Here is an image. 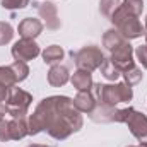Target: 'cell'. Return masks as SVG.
Instances as JSON below:
<instances>
[{
  "label": "cell",
  "instance_id": "6da1fadb",
  "mask_svg": "<svg viewBox=\"0 0 147 147\" xmlns=\"http://www.w3.org/2000/svg\"><path fill=\"white\" fill-rule=\"evenodd\" d=\"M84 125L80 111L69 96H50L39 101L34 113L28 118L29 135L46 132L55 140H65Z\"/></svg>",
  "mask_w": 147,
  "mask_h": 147
},
{
  "label": "cell",
  "instance_id": "7a4b0ae2",
  "mask_svg": "<svg viewBox=\"0 0 147 147\" xmlns=\"http://www.w3.org/2000/svg\"><path fill=\"white\" fill-rule=\"evenodd\" d=\"M110 21L115 24V29H118L120 34L125 38V39H128V41L130 39H137V38H140L142 34H146V29L140 24L139 17L134 16V14H130L128 10H125L121 5L111 16Z\"/></svg>",
  "mask_w": 147,
  "mask_h": 147
},
{
  "label": "cell",
  "instance_id": "3957f363",
  "mask_svg": "<svg viewBox=\"0 0 147 147\" xmlns=\"http://www.w3.org/2000/svg\"><path fill=\"white\" fill-rule=\"evenodd\" d=\"M134 108H116L105 103H98V106L89 113V118L96 123H125L132 115Z\"/></svg>",
  "mask_w": 147,
  "mask_h": 147
},
{
  "label": "cell",
  "instance_id": "277c9868",
  "mask_svg": "<svg viewBox=\"0 0 147 147\" xmlns=\"http://www.w3.org/2000/svg\"><path fill=\"white\" fill-rule=\"evenodd\" d=\"M134 98L132 86L125 82L118 84H101V94H99V103L116 106L120 103H128Z\"/></svg>",
  "mask_w": 147,
  "mask_h": 147
},
{
  "label": "cell",
  "instance_id": "5b68a950",
  "mask_svg": "<svg viewBox=\"0 0 147 147\" xmlns=\"http://www.w3.org/2000/svg\"><path fill=\"white\" fill-rule=\"evenodd\" d=\"M33 103V96L21 89V87H10L7 96V110L12 118H28V110Z\"/></svg>",
  "mask_w": 147,
  "mask_h": 147
},
{
  "label": "cell",
  "instance_id": "8992f818",
  "mask_svg": "<svg viewBox=\"0 0 147 147\" xmlns=\"http://www.w3.org/2000/svg\"><path fill=\"white\" fill-rule=\"evenodd\" d=\"M77 69L80 70H87L92 72L96 69H99L105 62V55L98 46H84L82 50H79L74 57Z\"/></svg>",
  "mask_w": 147,
  "mask_h": 147
},
{
  "label": "cell",
  "instance_id": "52a82bcc",
  "mask_svg": "<svg viewBox=\"0 0 147 147\" xmlns=\"http://www.w3.org/2000/svg\"><path fill=\"white\" fill-rule=\"evenodd\" d=\"M110 53L111 55H110L108 60H110L120 72H123V70L130 69L132 65H135L134 63V48L128 43V39H125L121 45H118L116 48H113Z\"/></svg>",
  "mask_w": 147,
  "mask_h": 147
},
{
  "label": "cell",
  "instance_id": "ba28073f",
  "mask_svg": "<svg viewBox=\"0 0 147 147\" xmlns=\"http://www.w3.org/2000/svg\"><path fill=\"white\" fill-rule=\"evenodd\" d=\"M14 60H19V62H29V60H34L38 55L41 53L39 50V45H38L34 39H19L14 43L12 50H10Z\"/></svg>",
  "mask_w": 147,
  "mask_h": 147
},
{
  "label": "cell",
  "instance_id": "9c48e42d",
  "mask_svg": "<svg viewBox=\"0 0 147 147\" xmlns=\"http://www.w3.org/2000/svg\"><path fill=\"white\" fill-rule=\"evenodd\" d=\"M125 123L128 125L130 134H132L139 142H147V116L142 111L134 110Z\"/></svg>",
  "mask_w": 147,
  "mask_h": 147
},
{
  "label": "cell",
  "instance_id": "30bf717a",
  "mask_svg": "<svg viewBox=\"0 0 147 147\" xmlns=\"http://www.w3.org/2000/svg\"><path fill=\"white\" fill-rule=\"evenodd\" d=\"M36 7H38V14H39V17L46 22V28H48L50 31H57V29H60L62 22H60V17H58L57 5H55L53 2L45 0V2H41V3H36Z\"/></svg>",
  "mask_w": 147,
  "mask_h": 147
},
{
  "label": "cell",
  "instance_id": "8fae6325",
  "mask_svg": "<svg viewBox=\"0 0 147 147\" xmlns=\"http://www.w3.org/2000/svg\"><path fill=\"white\" fill-rule=\"evenodd\" d=\"M17 31H19V36L24 39H36L43 33V22L34 17H26L19 22Z\"/></svg>",
  "mask_w": 147,
  "mask_h": 147
},
{
  "label": "cell",
  "instance_id": "7c38bea8",
  "mask_svg": "<svg viewBox=\"0 0 147 147\" xmlns=\"http://www.w3.org/2000/svg\"><path fill=\"white\" fill-rule=\"evenodd\" d=\"M74 106L77 108V111L89 115L91 111L98 106V101H96V98H94V94H92L91 89H87V91H79L77 96L74 98Z\"/></svg>",
  "mask_w": 147,
  "mask_h": 147
},
{
  "label": "cell",
  "instance_id": "4fadbf2b",
  "mask_svg": "<svg viewBox=\"0 0 147 147\" xmlns=\"http://www.w3.org/2000/svg\"><path fill=\"white\" fill-rule=\"evenodd\" d=\"M70 80V74L69 69L57 63V65H51V69L48 70V84L53 86V87H62L65 86L67 82Z\"/></svg>",
  "mask_w": 147,
  "mask_h": 147
},
{
  "label": "cell",
  "instance_id": "5bb4252c",
  "mask_svg": "<svg viewBox=\"0 0 147 147\" xmlns=\"http://www.w3.org/2000/svg\"><path fill=\"white\" fill-rule=\"evenodd\" d=\"M70 82H72V86L77 89V91H87V89H91V86L94 84V82H92V75H91V72L80 70V69H77V70L72 74Z\"/></svg>",
  "mask_w": 147,
  "mask_h": 147
},
{
  "label": "cell",
  "instance_id": "9a60e30c",
  "mask_svg": "<svg viewBox=\"0 0 147 147\" xmlns=\"http://www.w3.org/2000/svg\"><path fill=\"white\" fill-rule=\"evenodd\" d=\"M9 128H10V137L12 140H21L26 135H29L28 130V118H12L9 121Z\"/></svg>",
  "mask_w": 147,
  "mask_h": 147
},
{
  "label": "cell",
  "instance_id": "2e32d148",
  "mask_svg": "<svg viewBox=\"0 0 147 147\" xmlns=\"http://www.w3.org/2000/svg\"><path fill=\"white\" fill-rule=\"evenodd\" d=\"M41 55H43V62H45V63H48V65H57L60 60H63L65 51H63L62 46L51 45V46H48L46 50H43Z\"/></svg>",
  "mask_w": 147,
  "mask_h": 147
},
{
  "label": "cell",
  "instance_id": "e0dca14e",
  "mask_svg": "<svg viewBox=\"0 0 147 147\" xmlns=\"http://www.w3.org/2000/svg\"><path fill=\"white\" fill-rule=\"evenodd\" d=\"M123 41H125V38L120 34L118 29H108V31L105 33V36H103V46L111 51L113 48H116V46L121 45Z\"/></svg>",
  "mask_w": 147,
  "mask_h": 147
},
{
  "label": "cell",
  "instance_id": "ac0fdd59",
  "mask_svg": "<svg viewBox=\"0 0 147 147\" xmlns=\"http://www.w3.org/2000/svg\"><path fill=\"white\" fill-rule=\"evenodd\" d=\"M121 75H123V82L128 84V86H135V84H139V82L142 80V77H144L142 70H140L139 67H135V65H132L130 69L123 70Z\"/></svg>",
  "mask_w": 147,
  "mask_h": 147
},
{
  "label": "cell",
  "instance_id": "d6986e66",
  "mask_svg": "<svg viewBox=\"0 0 147 147\" xmlns=\"http://www.w3.org/2000/svg\"><path fill=\"white\" fill-rule=\"evenodd\" d=\"M17 84V77H16V74L12 70V67L10 65H7V67H0V86H5V87H14Z\"/></svg>",
  "mask_w": 147,
  "mask_h": 147
},
{
  "label": "cell",
  "instance_id": "ffe728a7",
  "mask_svg": "<svg viewBox=\"0 0 147 147\" xmlns=\"http://www.w3.org/2000/svg\"><path fill=\"white\" fill-rule=\"evenodd\" d=\"M99 69H101L103 77H105V79H108V80H113V82H115L116 79H120V75H121V72H120L113 63H111L110 60H106V58H105V62H103V65H101Z\"/></svg>",
  "mask_w": 147,
  "mask_h": 147
},
{
  "label": "cell",
  "instance_id": "44dd1931",
  "mask_svg": "<svg viewBox=\"0 0 147 147\" xmlns=\"http://www.w3.org/2000/svg\"><path fill=\"white\" fill-rule=\"evenodd\" d=\"M120 5H121L120 0H101V2H99V10H101V14H103L105 17L111 19V16L118 10Z\"/></svg>",
  "mask_w": 147,
  "mask_h": 147
},
{
  "label": "cell",
  "instance_id": "7402d4cb",
  "mask_svg": "<svg viewBox=\"0 0 147 147\" xmlns=\"http://www.w3.org/2000/svg\"><path fill=\"white\" fill-rule=\"evenodd\" d=\"M10 67H12V70H14V74H16V77H17V82H22V80H26V79H28V75H29L28 62L14 60V63H12Z\"/></svg>",
  "mask_w": 147,
  "mask_h": 147
},
{
  "label": "cell",
  "instance_id": "603a6c76",
  "mask_svg": "<svg viewBox=\"0 0 147 147\" xmlns=\"http://www.w3.org/2000/svg\"><path fill=\"white\" fill-rule=\"evenodd\" d=\"M14 38V28L9 22L0 21V46H5L7 43H10Z\"/></svg>",
  "mask_w": 147,
  "mask_h": 147
},
{
  "label": "cell",
  "instance_id": "cb8c5ba5",
  "mask_svg": "<svg viewBox=\"0 0 147 147\" xmlns=\"http://www.w3.org/2000/svg\"><path fill=\"white\" fill-rule=\"evenodd\" d=\"M121 7L125 10H128L130 14H134V16L139 17L142 14V10H144V2L142 0H123Z\"/></svg>",
  "mask_w": 147,
  "mask_h": 147
},
{
  "label": "cell",
  "instance_id": "d4e9b609",
  "mask_svg": "<svg viewBox=\"0 0 147 147\" xmlns=\"http://www.w3.org/2000/svg\"><path fill=\"white\" fill-rule=\"evenodd\" d=\"M29 5V0H2V7L7 10H21Z\"/></svg>",
  "mask_w": 147,
  "mask_h": 147
},
{
  "label": "cell",
  "instance_id": "484cf974",
  "mask_svg": "<svg viewBox=\"0 0 147 147\" xmlns=\"http://www.w3.org/2000/svg\"><path fill=\"white\" fill-rule=\"evenodd\" d=\"M7 140H12V137H10L9 121L3 118V120H0V142H7Z\"/></svg>",
  "mask_w": 147,
  "mask_h": 147
},
{
  "label": "cell",
  "instance_id": "4316f807",
  "mask_svg": "<svg viewBox=\"0 0 147 147\" xmlns=\"http://www.w3.org/2000/svg\"><path fill=\"white\" fill-rule=\"evenodd\" d=\"M135 53V57H137V60L140 62V65L147 69V48L146 45H140V46H137V50L134 51Z\"/></svg>",
  "mask_w": 147,
  "mask_h": 147
},
{
  "label": "cell",
  "instance_id": "83f0119b",
  "mask_svg": "<svg viewBox=\"0 0 147 147\" xmlns=\"http://www.w3.org/2000/svg\"><path fill=\"white\" fill-rule=\"evenodd\" d=\"M7 96H9V87H5V86H0V103L7 101Z\"/></svg>",
  "mask_w": 147,
  "mask_h": 147
},
{
  "label": "cell",
  "instance_id": "f1b7e54d",
  "mask_svg": "<svg viewBox=\"0 0 147 147\" xmlns=\"http://www.w3.org/2000/svg\"><path fill=\"white\" fill-rule=\"evenodd\" d=\"M5 115H9V110H7V105L0 103V120H3V118H5Z\"/></svg>",
  "mask_w": 147,
  "mask_h": 147
},
{
  "label": "cell",
  "instance_id": "f546056e",
  "mask_svg": "<svg viewBox=\"0 0 147 147\" xmlns=\"http://www.w3.org/2000/svg\"><path fill=\"white\" fill-rule=\"evenodd\" d=\"M29 147H50V146H41V144H31Z\"/></svg>",
  "mask_w": 147,
  "mask_h": 147
},
{
  "label": "cell",
  "instance_id": "4dcf8cb0",
  "mask_svg": "<svg viewBox=\"0 0 147 147\" xmlns=\"http://www.w3.org/2000/svg\"><path fill=\"white\" fill-rule=\"evenodd\" d=\"M137 147H147V142H140V146H137Z\"/></svg>",
  "mask_w": 147,
  "mask_h": 147
},
{
  "label": "cell",
  "instance_id": "1f68e13d",
  "mask_svg": "<svg viewBox=\"0 0 147 147\" xmlns=\"http://www.w3.org/2000/svg\"><path fill=\"white\" fill-rule=\"evenodd\" d=\"M144 29H146V34H147V17H146V26H144Z\"/></svg>",
  "mask_w": 147,
  "mask_h": 147
},
{
  "label": "cell",
  "instance_id": "d6a6232c",
  "mask_svg": "<svg viewBox=\"0 0 147 147\" xmlns=\"http://www.w3.org/2000/svg\"><path fill=\"white\" fill-rule=\"evenodd\" d=\"M146 48H147V34H146Z\"/></svg>",
  "mask_w": 147,
  "mask_h": 147
},
{
  "label": "cell",
  "instance_id": "836d02e7",
  "mask_svg": "<svg viewBox=\"0 0 147 147\" xmlns=\"http://www.w3.org/2000/svg\"><path fill=\"white\" fill-rule=\"evenodd\" d=\"M128 147H135V146H128Z\"/></svg>",
  "mask_w": 147,
  "mask_h": 147
}]
</instances>
